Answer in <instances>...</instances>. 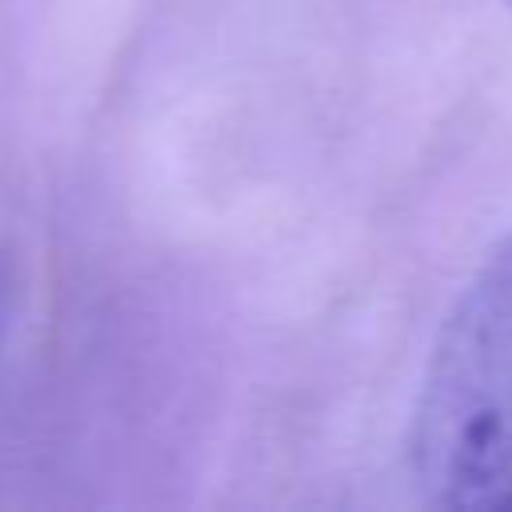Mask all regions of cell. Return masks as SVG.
Wrapping results in <instances>:
<instances>
[{
	"instance_id": "1",
	"label": "cell",
	"mask_w": 512,
	"mask_h": 512,
	"mask_svg": "<svg viewBox=\"0 0 512 512\" xmlns=\"http://www.w3.org/2000/svg\"><path fill=\"white\" fill-rule=\"evenodd\" d=\"M408 468L428 504L512 508V232L440 324L412 408Z\"/></svg>"
}]
</instances>
